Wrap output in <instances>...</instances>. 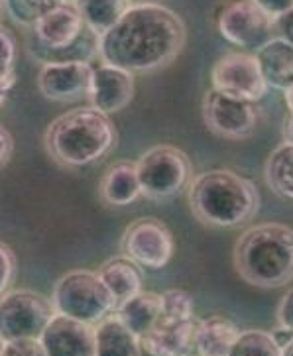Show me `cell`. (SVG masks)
<instances>
[{"label": "cell", "mask_w": 293, "mask_h": 356, "mask_svg": "<svg viewBox=\"0 0 293 356\" xmlns=\"http://www.w3.org/2000/svg\"><path fill=\"white\" fill-rule=\"evenodd\" d=\"M54 313L52 298L32 289H6L0 296V339H40Z\"/></svg>", "instance_id": "cell-8"}, {"label": "cell", "mask_w": 293, "mask_h": 356, "mask_svg": "<svg viewBox=\"0 0 293 356\" xmlns=\"http://www.w3.org/2000/svg\"><path fill=\"white\" fill-rule=\"evenodd\" d=\"M264 175L274 193L293 201V142H283L271 152Z\"/></svg>", "instance_id": "cell-23"}, {"label": "cell", "mask_w": 293, "mask_h": 356, "mask_svg": "<svg viewBox=\"0 0 293 356\" xmlns=\"http://www.w3.org/2000/svg\"><path fill=\"white\" fill-rule=\"evenodd\" d=\"M283 356H293V339H292V343L283 348Z\"/></svg>", "instance_id": "cell-36"}, {"label": "cell", "mask_w": 293, "mask_h": 356, "mask_svg": "<svg viewBox=\"0 0 293 356\" xmlns=\"http://www.w3.org/2000/svg\"><path fill=\"white\" fill-rule=\"evenodd\" d=\"M97 274L101 276L104 286L111 289V293L116 298L118 303L136 296L144 287L142 266L136 264L134 260H130L125 254L102 262L101 268L97 270Z\"/></svg>", "instance_id": "cell-20"}, {"label": "cell", "mask_w": 293, "mask_h": 356, "mask_svg": "<svg viewBox=\"0 0 293 356\" xmlns=\"http://www.w3.org/2000/svg\"><path fill=\"white\" fill-rule=\"evenodd\" d=\"M161 296V317L159 323H181L193 319L195 299L185 289H166Z\"/></svg>", "instance_id": "cell-26"}, {"label": "cell", "mask_w": 293, "mask_h": 356, "mask_svg": "<svg viewBox=\"0 0 293 356\" xmlns=\"http://www.w3.org/2000/svg\"><path fill=\"white\" fill-rule=\"evenodd\" d=\"M90 61H47L38 73L35 85L47 101L79 103L89 97L93 79Z\"/></svg>", "instance_id": "cell-12"}, {"label": "cell", "mask_w": 293, "mask_h": 356, "mask_svg": "<svg viewBox=\"0 0 293 356\" xmlns=\"http://www.w3.org/2000/svg\"><path fill=\"white\" fill-rule=\"evenodd\" d=\"M12 149H14V140H12V134L6 130V128L0 124V168L10 160Z\"/></svg>", "instance_id": "cell-33"}, {"label": "cell", "mask_w": 293, "mask_h": 356, "mask_svg": "<svg viewBox=\"0 0 293 356\" xmlns=\"http://www.w3.org/2000/svg\"><path fill=\"white\" fill-rule=\"evenodd\" d=\"M258 6H262L264 10L268 12L270 16H280L282 12L290 10L293 6V0H254Z\"/></svg>", "instance_id": "cell-32"}, {"label": "cell", "mask_w": 293, "mask_h": 356, "mask_svg": "<svg viewBox=\"0 0 293 356\" xmlns=\"http://www.w3.org/2000/svg\"><path fill=\"white\" fill-rule=\"evenodd\" d=\"M14 276H16V256L8 244L0 242V296L6 289H10Z\"/></svg>", "instance_id": "cell-29"}, {"label": "cell", "mask_w": 293, "mask_h": 356, "mask_svg": "<svg viewBox=\"0 0 293 356\" xmlns=\"http://www.w3.org/2000/svg\"><path fill=\"white\" fill-rule=\"evenodd\" d=\"M45 356H97L95 325L54 313L40 337Z\"/></svg>", "instance_id": "cell-13"}, {"label": "cell", "mask_w": 293, "mask_h": 356, "mask_svg": "<svg viewBox=\"0 0 293 356\" xmlns=\"http://www.w3.org/2000/svg\"><path fill=\"white\" fill-rule=\"evenodd\" d=\"M138 2H152V0H138Z\"/></svg>", "instance_id": "cell-38"}, {"label": "cell", "mask_w": 293, "mask_h": 356, "mask_svg": "<svg viewBox=\"0 0 293 356\" xmlns=\"http://www.w3.org/2000/svg\"><path fill=\"white\" fill-rule=\"evenodd\" d=\"M14 83H16V75H10V77H6V79L0 81V106L4 104L6 97L10 95L12 87H14Z\"/></svg>", "instance_id": "cell-34"}, {"label": "cell", "mask_w": 293, "mask_h": 356, "mask_svg": "<svg viewBox=\"0 0 293 356\" xmlns=\"http://www.w3.org/2000/svg\"><path fill=\"white\" fill-rule=\"evenodd\" d=\"M16 67V42L12 34L0 26V81L14 75Z\"/></svg>", "instance_id": "cell-27"}, {"label": "cell", "mask_w": 293, "mask_h": 356, "mask_svg": "<svg viewBox=\"0 0 293 356\" xmlns=\"http://www.w3.org/2000/svg\"><path fill=\"white\" fill-rule=\"evenodd\" d=\"M274 26H276V35H280L285 42L293 44V6L290 10L282 12L280 16H276Z\"/></svg>", "instance_id": "cell-31"}, {"label": "cell", "mask_w": 293, "mask_h": 356, "mask_svg": "<svg viewBox=\"0 0 293 356\" xmlns=\"http://www.w3.org/2000/svg\"><path fill=\"white\" fill-rule=\"evenodd\" d=\"M134 91L136 83L132 71H126L122 67H116V65L102 61L101 65H97L93 70L87 101L97 111L111 116L114 113L125 111L126 106L132 103Z\"/></svg>", "instance_id": "cell-14"}, {"label": "cell", "mask_w": 293, "mask_h": 356, "mask_svg": "<svg viewBox=\"0 0 293 356\" xmlns=\"http://www.w3.org/2000/svg\"><path fill=\"white\" fill-rule=\"evenodd\" d=\"M136 168L142 197L152 201H166L180 195L191 184L193 163L189 156L171 144H159L146 149L136 160Z\"/></svg>", "instance_id": "cell-6"}, {"label": "cell", "mask_w": 293, "mask_h": 356, "mask_svg": "<svg viewBox=\"0 0 293 356\" xmlns=\"http://www.w3.org/2000/svg\"><path fill=\"white\" fill-rule=\"evenodd\" d=\"M276 317H278V327L293 331V287H290L287 293L280 299Z\"/></svg>", "instance_id": "cell-30"}, {"label": "cell", "mask_w": 293, "mask_h": 356, "mask_svg": "<svg viewBox=\"0 0 293 356\" xmlns=\"http://www.w3.org/2000/svg\"><path fill=\"white\" fill-rule=\"evenodd\" d=\"M230 356H283V348L276 333L246 329L238 333Z\"/></svg>", "instance_id": "cell-24"}, {"label": "cell", "mask_w": 293, "mask_h": 356, "mask_svg": "<svg viewBox=\"0 0 293 356\" xmlns=\"http://www.w3.org/2000/svg\"><path fill=\"white\" fill-rule=\"evenodd\" d=\"M219 34L242 51H258L276 35L274 16L254 0L225 2L214 16Z\"/></svg>", "instance_id": "cell-7"}, {"label": "cell", "mask_w": 293, "mask_h": 356, "mask_svg": "<svg viewBox=\"0 0 293 356\" xmlns=\"http://www.w3.org/2000/svg\"><path fill=\"white\" fill-rule=\"evenodd\" d=\"M211 87L250 103H258L270 91L256 54L242 49L225 54L214 61L211 70Z\"/></svg>", "instance_id": "cell-9"}, {"label": "cell", "mask_w": 293, "mask_h": 356, "mask_svg": "<svg viewBox=\"0 0 293 356\" xmlns=\"http://www.w3.org/2000/svg\"><path fill=\"white\" fill-rule=\"evenodd\" d=\"M2 348H4V341L0 339V356H2Z\"/></svg>", "instance_id": "cell-37"}, {"label": "cell", "mask_w": 293, "mask_h": 356, "mask_svg": "<svg viewBox=\"0 0 293 356\" xmlns=\"http://www.w3.org/2000/svg\"><path fill=\"white\" fill-rule=\"evenodd\" d=\"M238 327L223 315H213L199 321L195 337V355L226 356L230 355L238 337Z\"/></svg>", "instance_id": "cell-21"}, {"label": "cell", "mask_w": 293, "mask_h": 356, "mask_svg": "<svg viewBox=\"0 0 293 356\" xmlns=\"http://www.w3.org/2000/svg\"><path fill=\"white\" fill-rule=\"evenodd\" d=\"M187 30L177 12L154 2L132 4L99 38V58L132 73H152L175 61Z\"/></svg>", "instance_id": "cell-1"}, {"label": "cell", "mask_w": 293, "mask_h": 356, "mask_svg": "<svg viewBox=\"0 0 293 356\" xmlns=\"http://www.w3.org/2000/svg\"><path fill=\"white\" fill-rule=\"evenodd\" d=\"M189 205L207 227L237 229L258 213L256 185L232 170H209L189 184Z\"/></svg>", "instance_id": "cell-3"}, {"label": "cell", "mask_w": 293, "mask_h": 356, "mask_svg": "<svg viewBox=\"0 0 293 356\" xmlns=\"http://www.w3.org/2000/svg\"><path fill=\"white\" fill-rule=\"evenodd\" d=\"M270 89L285 91L293 85V44L274 35L268 44L254 51Z\"/></svg>", "instance_id": "cell-17"}, {"label": "cell", "mask_w": 293, "mask_h": 356, "mask_svg": "<svg viewBox=\"0 0 293 356\" xmlns=\"http://www.w3.org/2000/svg\"><path fill=\"white\" fill-rule=\"evenodd\" d=\"M2 356H45L40 339H14L4 341Z\"/></svg>", "instance_id": "cell-28"}, {"label": "cell", "mask_w": 293, "mask_h": 356, "mask_svg": "<svg viewBox=\"0 0 293 356\" xmlns=\"http://www.w3.org/2000/svg\"><path fill=\"white\" fill-rule=\"evenodd\" d=\"M79 10L83 22L93 34L101 38L118 22L132 6V0H71Z\"/></svg>", "instance_id": "cell-22"}, {"label": "cell", "mask_w": 293, "mask_h": 356, "mask_svg": "<svg viewBox=\"0 0 293 356\" xmlns=\"http://www.w3.org/2000/svg\"><path fill=\"white\" fill-rule=\"evenodd\" d=\"M283 142H293V113L285 116V124H283Z\"/></svg>", "instance_id": "cell-35"}, {"label": "cell", "mask_w": 293, "mask_h": 356, "mask_svg": "<svg viewBox=\"0 0 293 356\" xmlns=\"http://www.w3.org/2000/svg\"><path fill=\"white\" fill-rule=\"evenodd\" d=\"M52 303L57 313L90 325L114 313L118 305L101 276L90 270H71L59 277L52 291Z\"/></svg>", "instance_id": "cell-5"}, {"label": "cell", "mask_w": 293, "mask_h": 356, "mask_svg": "<svg viewBox=\"0 0 293 356\" xmlns=\"http://www.w3.org/2000/svg\"><path fill=\"white\" fill-rule=\"evenodd\" d=\"M126 327L140 339L150 333L161 317V296L156 291H138L132 298L125 299L114 311Z\"/></svg>", "instance_id": "cell-19"}, {"label": "cell", "mask_w": 293, "mask_h": 356, "mask_svg": "<svg viewBox=\"0 0 293 356\" xmlns=\"http://www.w3.org/2000/svg\"><path fill=\"white\" fill-rule=\"evenodd\" d=\"M44 144L52 160L65 168H85L102 160L116 144L111 116L95 106H77L47 127Z\"/></svg>", "instance_id": "cell-2"}, {"label": "cell", "mask_w": 293, "mask_h": 356, "mask_svg": "<svg viewBox=\"0 0 293 356\" xmlns=\"http://www.w3.org/2000/svg\"><path fill=\"white\" fill-rule=\"evenodd\" d=\"M120 250L146 270H161L173 258L175 241L166 222L144 217L126 227L120 238Z\"/></svg>", "instance_id": "cell-10"}, {"label": "cell", "mask_w": 293, "mask_h": 356, "mask_svg": "<svg viewBox=\"0 0 293 356\" xmlns=\"http://www.w3.org/2000/svg\"><path fill=\"white\" fill-rule=\"evenodd\" d=\"M235 268L250 286L274 289L293 280V229L262 222L246 229L235 244Z\"/></svg>", "instance_id": "cell-4"}, {"label": "cell", "mask_w": 293, "mask_h": 356, "mask_svg": "<svg viewBox=\"0 0 293 356\" xmlns=\"http://www.w3.org/2000/svg\"><path fill=\"white\" fill-rule=\"evenodd\" d=\"M101 199L111 207H128L142 197L136 161L120 160L109 165L99 185Z\"/></svg>", "instance_id": "cell-16"}, {"label": "cell", "mask_w": 293, "mask_h": 356, "mask_svg": "<svg viewBox=\"0 0 293 356\" xmlns=\"http://www.w3.org/2000/svg\"><path fill=\"white\" fill-rule=\"evenodd\" d=\"M95 350L97 356H138L142 355V345L140 337L116 313H111L95 325Z\"/></svg>", "instance_id": "cell-18"}, {"label": "cell", "mask_w": 293, "mask_h": 356, "mask_svg": "<svg viewBox=\"0 0 293 356\" xmlns=\"http://www.w3.org/2000/svg\"><path fill=\"white\" fill-rule=\"evenodd\" d=\"M199 321L193 317L181 323H158L140 339L142 353L154 356H181L195 353Z\"/></svg>", "instance_id": "cell-15"}, {"label": "cell", "mask_w": 293, "mask_h": 356, "mask_svg": "<svg viewBox=\"0 0 293 356\" xmlns=\"http://www.w3.org/2000/svg\"><path fill=\"white\" fill-rule=\"evenodd\" d=\"M0 8H2V0H0Z\"/></svg>", "instance_id": "cell-39"}, {"label": "cell", "mask_w": 293, "mask_h": 356, "mask_svg": "<svg viewBox=\"0 0 293 356\" xmlns=\"http://www.w3.org/2000/svg\"><path fill=\"white\" fill-rule=\"evenodd\" d=\"M203 120L207 128L221 138L246 140L258 128L260 111L256 103L230 97L211 87L203 97Z\"/></svg>", "instance_id": "cell-11"}, {"label": "cell", "mask_w": 293, "mask_h": 356, "mask_svg": "<svg viewBox=\"0 0 293 356\" xmlns=\"http://www.w3.org/2000/svg\"><path fill=\"white\" fill-rule=\"evenodd\" d=\"M65 0H2V8L10 20L22 28H34L35 22Z\"/></svg>", "instance_id": "cell-25"}]
</instances>
